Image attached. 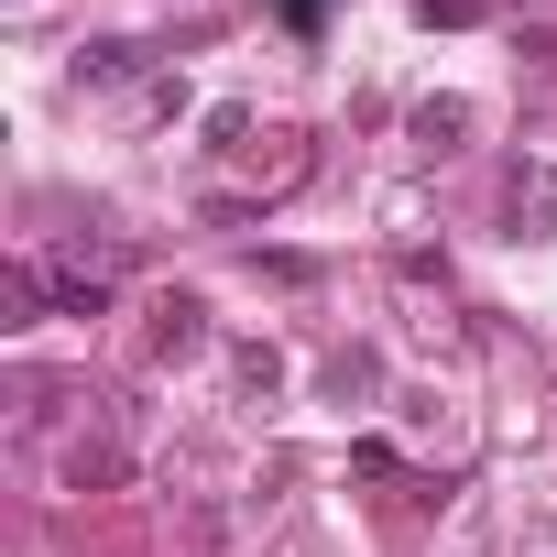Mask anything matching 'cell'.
<instances>
[{
	"label": "cell",
	"instance_id": "6da1fadb",
	"mask_svg": "<svg viewBox=\"0 0 557 557\" xmlns=\"http://www.w3.org/2000/svg\"><path fill=\"white\" fill-rule=\"evenodd\" d=\"M143 339H153V361H186V350H197V339H208V307H197V296H164V307H153V329H143Z\"/></svg>",
	"mask_w": 557,
	"mask_h": 557
},
{
	"label": "cell",
	"instance_id": "7a4b0ae2",
	"mask_svg": "<svg viewBox=\"0 0 557 557\" xmlns=\"http://www.w3.org/2000/svg\"><path fill=\"white\" fill-rule=\"evenodd\" d=\"M459 132H470V99H426V110H416V143H426V153H448Z\"/></svg>",
	"mask_w": 557,
	"mask_h": 557
}]
</instances>
